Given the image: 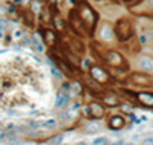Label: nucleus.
<instances>
[{
    "label": "nucleus",
    "mask_w": 153,
    "mask_h": 145,
    "mask_svg": "<svg viewBox=\"0 0 153 145\" xmlns=\"http://www.w3.org/2000/svg\"><path fill=\"white\" fill-rule=\"evenodd\" d=\"M76 14H78V17L81 18L84 28H86V32L89 31V34H92L95 24H97V14L94 12V9L89 6L87 3H80Z\"/></svg>",
    "instance_id": "f257e3e1"
},
{
    "label": "nucleus",
    "mask_w": 153,
    "mask_h": 145,
    "mask_svg": "<svg viewBox=\"0 0 153 145\" xmlns=\"http://www.w3.org/2000/svg\"><path fill=\"white\" fill-rule=\"evenodd\" d=\"M115 34H117L120 41H127L133 35L132 23L127 20V18H120L117 21V24H115Z\"/></svg>",
    "instance_id": "f03ea898"
},
{
    "label": "nucleus",
    "mask_w": 153,
    "mask_h": 145,
    "mask_svg": "<svg viewBox=\"0 0 153 145\" xmlns=\"http://www.w3.org/2000/svg\"><path fill=\"white\" fill-rule=\"evenodd\" d=\"M71 26H72V29L76 32V34H80V35H86V28H84V24L81 21V18L78 17V14H76V11H72L71 12Z\"/></svg>",
    "instance_id": "7ed1b4c3"
},
{
    "label": "nucleus",
    "mask_w": 153,
    "mask_h": 145,
    "mask_svg": "<svg viewBox=\"0 0 153 145\" xmlns=\"http://www.w3.org/2000/svg\"><path fill=\"white\" fill-rule=\"evenodd\" d=\"M87 109H89V116H92V118L100 119V118L104 116V107L100 102H91V105Z\"/></svg>",
    "instance_id": "20e7f679"
},
{
    "label": "nucleus",
    "mask_w": 153,
    "mask_h": 145,
    "mask_svg": "<svg viewBox=\"0 0 153 145\" xmlns=\"http://www.w3.org/2000/svg\"><path fill=\"white\" fill-rule=\"evenodd\" d=\"M91 75H92V78L95 81H98V83H104V81H107V73H106V70H103L101 67H98V66H92L91 67Z\"/></svg>",
    "instance_id": "39448f33"
},
{
    "label": "nucleus",
    "mask_w": 153,
    "mask_h": 145,
    "mask_svg": "<svg viewBox=\"0 0 153 145\" xmlns=\"http://www.w3.org/2000/svg\"><path fill=\"white\" fill-rule=\"evenodd\" d=\"M107 63L110 66H115V67H120V66L123 64V57L118 54V52L110 50L109 54H107Z\"/></svg>",
    "instance_id": "423d86ee"
},
{
    "label": "nucleus",
    "mask_w": 153,
    "mask_h": 145,
    "mask_svg": "<svg viewBox=\"0 0 153 145\" xmlns=\"http://www.w3.org/2000/svg\"><path fill=\"white\" fill-rule=\"evenodd\" d=\"M69 104V95L65 93V92H60L57 95V99H55V107L57 109H66Z\"/></svg>",
    "instance_id": "0eeeda50"
},
{
    "label": "nucleus",
    "mask_w": 153,
    "mask_h": 145,
    "mask_svg": "<svg viewBox=\"0 0 153 145\" xmlns=\"http://www.w3.org/2000/svg\"><path fill=\"white\" fill-rule=\"evenodd\" d=\"M109 127L112 128V130H121L123 127H124V118L123 116H113V118H110V121H109Z\"/></svg>",
    "instance_id": "6e6552de"
},
{
    "label": "nucleus",
    "mask_w": 153,
    "mask_h": 145,
    "mask_svg": "<svg viewBox=\"0 0 153 145\" xmlns=\"http://www.w3.org/2000/svg\"><path fill=\"white\" fill-rule=\"evenodd\" d=\"M139 67L143 70H153V58L152 57H143L139 60Z\"/></svg>",
    "instance_id": "1a4fd4ad"
},
{
    "label": "nucleus",
    "mask_w": 153,
    "mask_h": 145,
    "mask_svg": "<svg viewBox=\"0 0 153 145\" xmlns=\"http://www.w3.org/2000/svg\"><path fill=\"white\" fill-rule=\"evenodd\" d=\"M138 99L141 101L144 105H147V107H152L153 105V95H150V93H139Z\"/></svg>",
    "instance_id": "9d476101"
},
{
    "label": "nucleus",
    "mask_w": 153,
    "mask_h": 145,
    "mask_svg": "<svg viewBox=\"0 0 153 145\" xmlns=\"http://www.w3.org/2000/svg\"><path fill=\"white\" fill-rule=\"evenodd\" d=\"M132 80H133V83H136V84H141V86H144V84H149V76H146V75H141V73H135L133 76H132Z\"/></svg>",
    "instance_id": "9b49d317"
},
{
    "label": "nucleus",
    "mask_w": 153,
    "mask_h": 145,
    "mask_svg": "<svg viewBox=\"0 0 153 145\" xmlns=\"http://www.w3.org/2000/svg\"><path fill=\"white\" fill-rule=\"evenodd\" d=\"M40 127H45V128H54V127H57V121H55V119H46V121H42V122H40Z\"/></svg>",
    "instance_id": "f8f14e48"
},
{
    "label": "nucleus",
    "mask_w": 153,
    "mask_h": 145,
    "mask_svg": "<svg viewBox=\"0 0 153 145\" xmlns=\"http://www.w3.org/2000/svg\"><path fill=\"white\" fill-rule=\"evenodd\" d=\"M63 135H58V136H55V138H52V139H49V144L51 145H58V144H61L63 142Z\"/></svg>",
    "instance_id": "ddd939ff"
},
{
    "label": "nucleus",
    "mask_w": 153,
    "mask_h": 145,
    "mask_svg": "<svg viewBox=\"0 0 153 145\" xmlns=\"http://www.w3.org/2000/svg\"><path fill=\"white\" fill-rule=\"evenodd\" d=\"M45 38H46V41L52 46L54 44V32H51V31H46L45 32Z\"/></svg>",
    "instance_id": "4468645a"
},
{
    "label": "nucleus",
    "mask_w": 153,
    "mask_h": 145,
    "mask_svg": "<svg viewBox=\"0 0 153 145\" xmlns=\"http://www.w3.org/2000/svg\"><path fill=\"white\" fill-rule=\"evenodd\" d=\"M106 144H107V138H104V136L97 138V139H94V142H92V145H106Z\"/></svg>",
    "instance_id": "2eb2a0df"
},
{
    "label": "nucleus",
    "mask_w": 153,
    "mask_h": 145,
    "mask_svg": "<svg viewBox=\"0 0 153 145\" xmlns=\"http://www.w3.org/2000/svg\"><path fill=\"white\" fill-rule=\"evenodd\" d=\"M103 37L106 38V40H110L112 38V29H109V26H106V28L103 29Z\"/></svg>",
    "instance_id": "dca6fc26"
},
{
    "label": "nucleus",
    "mask_w": 153,
    "mask_h": 145,
    "mask_svg": "<svg viewBox=\"0 0 153 145\" xmlns=\"http://www.w3.org/2000/svg\"><path fill=\"white\" fill-rule=\"evenodd\" d=\"M104 101L109 104V105H118V99L117 98H112V96H106Z\"/></svg>",
    "instance_id": "f3484780"
},
{
    "label": "nucleus",
    "mask_w": 153,
    "mask_h": 145,
    "mask_svg": "<svg viewBox=\"0 0 153 145\" xmlns=\"http://www.w3.org/2000/svg\"><path fill=\"white\" fill-rule=\"evenodd\" d=\"M97 130H100V125H87V127H86L87 133H95Z\"/></svg>",
    "instance_id": "a211bd4d"
},
{
    "label": "nucleus",
    "mask_w": 153,
    "mask_h": 145,
    "mask_svg": "<svg viewBox=\"0 0 153 145\" xmlns=\"http://www.w3.org/2000/svg\"><path fill=\"white\" fill-rule=\"evenodd\" d=\"M52 73H54V76H57V78H61V72H60L57 67H52Z\"/></svg>",
    "instance_id": "6ab92c4d"
},
{
    "label": "nucleus",
    "mask_w": 153,
    "mask_h": 145,
    "mask_svg": "<svg viewBox=\"0 0 153 145\" xmlns=\"http://www.w3.org/2000/svg\"><path fill=\"white\" fill-rule=\"evenodd\" d=\"M144 145H153V138H149L144 141Z\"/></svg>",
    "instance_id": "aec40b11"
},
{
    "label": "nucleus",
    "mask_w": 153,
    "mask_h": 145,
    "mask_svg": "<svg viewBox=\"0 0 153 145\" xmlns=\"http://www.w3.org/2000/svg\"><path fill=\"white\" fill-rule=\"evenodd\" d=\"M112 145H124V142H121V141H118V142H115V144H112Z\"/></svg>",
    "instance_id": "412c9836"
},
{
    "label": "nucleus",
    "mask_w": 153,
    "mask_h": 145,
    "mask_svg": "<svg viewBox=\"0 0 153 145\" xmlns=\"http://www.w3.org/2000/svg\"><path fill=\"white\" fill-rule=\"evenodd\" d=\"M75 145H87V142H83V141H81V142H76Z\"/></svg>",
    "instance_id": "4be33fe9"
},
{
    "label": "nucleus",
    "mask_w": 153,
    "mask_h": 145,
    "mask_svg": "<svg viewBox=\"0 0 153 145\" xmlns=\"http://www.w3.org/2000/svg\"><path fill=\"white\" fill-rule=\"evenodd\" d=\"M3 9H5V8H0V14H3V12H5Z\"/></svg>",
    "instance_id": "5701e85b"
},
{
    "label": "nucleus",
    "mask_w": 153,
    "mask_h": 145,
    "mask_svg": "<svg viewBox=\"0 0 153 145\" xmlns=\"http://www.w3.org/2000/svg\"><path fill=\"white\" fill-rule=\"evenodd\" d=\"M152 127H153V124H152Z\"/></svg>",
    "instance_id": "b1692460"
},
{
    "label": "nucleus",
    "mask_w": 153,
    "mask_h": 145,
    "mask_svg": "<svg viewBox=\"0 0 153 145\" xmlns=\"http://www.w3.org/2000/svg\"><path fill=\"white\" fill-rule=\"evenodd\" d=\"M127 2H129V0H127Z\"/></svg>",
    "instance_id": "393cba45"
}]
</instances>
